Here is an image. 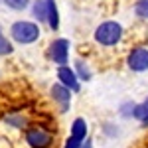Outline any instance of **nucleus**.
<instances>
[{
	"mask_svg": "<svg viewBox=\"0 0 148 148\" xmlns=\"http://www.w3.org/2000/svg\"><path fill=\"white\" fill-rule=\"evenodd\" d=\"M126 67L134 73L148 71V47L136 46L126 53Z\"/></svg>",
	"mask_w": 148,
	"mask_h": 148,
	"instance_id": "nucleus-5",
	"label": "nucleus"
},
{
	"mask_svg": "<svg viewBox=\"0 0 148 148\" xmlns=\"http://www.w3.org/2000/svg\"><path fill=\"white\" fill-rule=\"evenodd\" d=\"M32 16L36 24H46L47 22V4L46 0H32Z\"/></svg>",
	"mask_w": 148,
	"mask_h": 148,
	"instance_id": "nucleus-10",
	"label": "nucleus"
},
{
	"mask_svg": "<svg viewBox=\"0 0 148 148\" xmlns=\"http://www.w3.org/2000/svg\"><path fill=\"white\" fill-rule=\"evenodd\" d=\"M4 125L14 126V128H28V119L20 113H8L4 114Z\"/></svg>",
	"mask_w": 148,
	"mask_h": 148,
	"instance_id": "nucleus-11",
	"label": "nucleus"
},
{
	"mask_svg": "<svg viewBox=\"0 0 148 148\" xmlns=\"http://www.w3.org/2000/svg\"><path fill=\"white\" fill-rule=\"evenodd\" d=\"M57 83H61L63 87H67L71 93H79L81 91V81H79V77L75 75L73 67H69V65L57 67Z\"/></svg>",
	"mask_w": 148,
	"mask_h": 148,
	"instance_id": "nucleus-7",
	"label": "nucleus"
},
{
	"mask_svg": "<svg viewBox=\"0 0 148 148\" xmlns=\"http://www.w3.org/2000/svg\"><path fill=\"white\" fill-rule=\"evenodd\" d=\"M103 130H105V132H107L109 136H116V134H119V128H116L113 123H107V125L103 126Z\"/></svg>",
	"mask_w": 148,
	"mask_h": 148,
	"instance_id": "nucleus-18",
	"label": "nucleus"
},
{
	"mask_svg": "<svg viewBox=\"0 0 148 148\" xmlns=\"http://www.w3.org/2000/svg\"><path fill=\"white\" fill-rule=\"evenodd\" d=\"M142 125H144V126H148V119H144V121H142Z\"/></svg>",
	"mask_w": 148,
	"mask_h": 148,
	"instance_id": "nucleus-20",
	"label": "nucleus"
},
{
	"mask_svg": "<svg viewBox=\"0 0 148 148\" xmlns=\"http://www.w3.org/2000/svg\"><path fill=\"white\" fill-rule=\"evenodd\" d=\"M47 4V26H49V30H53L57 32L59 30V10H57V2L56 0H46Z\"/></svg>",
	"mask_w": 148,
	"mask_h": 148,
	"instance_id": "nucleus-9",
	"label": "nucleus"
},
{
	"mask_svg": "<svg viewBox=\"0 0 148 148\" xmlns=\"http://www.w3.org/2000/svg\"><path fill=\"white\" fill-rule=\"evenodd\" d=\"M12 51H14V46H12L10 40L6 38L4 30H2V26H0V56H10Z\"/></svg>",
	"mask_w": 148,
	"mask_h": 148,
	"instance_id": "nucleus-15",
	"label": "nucleus"
},
{
	"mask_svg": "<svg viewBox=\"0 0 148 148\" xmlns=\"http://www.w3.org/2000/svg\"><path fill=\"white\" fill-rule=\"evenodd\" d=\"M69 47H71V42H69L67 38H57V40H53V42L49 44V47H47V56H49V59L56 63L57 67L67 65Z\"/></svg>",
	"mask_w": 148,
	"mask_h": 148,
	"instance_id": "nucleus-4",
	"label": "nucleus"
},
{
	"mask_svg": "<svg viewBox=\"0 0 148 148\" xmlns=\"http://www.w3.org/2000/svg\"><path fill=\"white\" fill-rule=\"evenodd\" d=\"M8 8H12V10L20 12V10H26L28 6H32V0H2Z\"/></svg>",
	"mask_w": 148,
	"mask_h": 148,
	"instance_id": "nucleus-16",
	"label": "nucleus"
},
{
	"mask_svg": "<svg viewBox=\"0 0 148 148\" xmlns=\"http://www.w3.org/2000/svg\"><path fill=\"white\" fill-rule=\"evenodd\" d=\"M73 71H75V75L79 77V81H91L93 79L91 67H89L87 61H83V59H75V67H73Z\"/></svg>",
	"mask_w": 148,
	"mask_h": 148,
	"instance_id": "nucleus-12",
	"label": "nucleus"
},
{
	"mask_svg": "<svg viewBox=\"0 0 148 148\" xmlns=\"http://www.w3.org/2000/svg\"><path fill=\"white\" fill-rule=\"evenodd\" d=\"M134 105L136 103H132V101H126L121 105V109H119V113L123 114L125 119H132V111H134Z\"/></svg>",
	"mask_w": 148,
	"mask_h": 148,
	"instance_id": "nucleus-17",
	"label": "nucleus"
},
{
	"mask_svg": "<svg viewBox=\"0 0 148 148\" xmlns=\"http://www.w3.org/2000/svg\"><path fill=\"white\" fill-rule=\"evenodd\" d=\"M81 148H93V140H91V138H87V140L81 144Z\"/></svg>",
	"mask_w": 148,
	"mask_h": 148,
	"instance_id": "nucleus-19",
	"label": "nucleus"
},
{
	"mask_svg": "<svg viewBox=\"0 0 148 148\" xmlns=\"http://www.w3.org/2000/svg\"><path fill=\"white\" fill-rule=\"evenodd\" d=\"M24 140L30 148H51L56 142V132H51L44 125H32L26 128Z\"/></svg>",
	"mask_w": 148,
	"mask_h": 148,
	"instance_id": "nucleus-3",
	"label": "nucleus"
},
{
	"mask_svg": "<svg viewBox=\"0 0 148 148\" xmlns=\"http://www.w3.org/2000/svg\"><path fill=\"white\" fill-rule=\"evenodd\" d=\"M42 28L40 24L30 22V20H16L10 26V38L12 42L20 44V46H32L40 40Z\"/></svg>",
	"mask_w": 148,
	"mask_h": 148,
	"instance_id": "nucleus-2",
	"label": "nucleus"
},
{
	"mask_svg": "<svg viewBox=\"0 0 148 148\" xmlns=\"http://www.w3.org/2000/svg\"><path fill=\"white\" fill-rule=\"evenodd\" d=\"M49 95H51L53 103L57 105L59 113H67L69 107H71V95H73V93L69 91L67 87H63L61 83H53L51 89H49Z\"/></svg>",
	"mask_w": 148,
	"mask_h": 148,
	"instance_id": "nucleus-6",
	"label": "nucleus"
},
{
	"mask_svg": "<svg viewBox=\"0 0 148 148\" xmlns=\"http://www.w3.org/2000/svg\"><path fill=\"white\" fill-rule=\"evenodd\" d=\"M123 38H125V28H123V24L116 22V20H105V22H101L95 28V32H93L95 44L101 46V47L119 46V44L123 42Z\"/></svg>",
	"mask_w": 148,
	"mask_h": 148,
	"instance_id": "nucleus-1",
	"label": "nucleus"
},
{
	"mask_svg": "<svg viewBox=\"0 0 148 148\" xmlns=\"http://www.w3.org/2000/svg\"><path fill=\"white\" fill-rule=\"evenodd\" d=\"M132 119H136V121H140V123H142L144 119H148V97L142 103H136V105H134Z\"/></svg>",
	"mask_w": 148,
	"mask_h": 148,
	"instance_id": "nucleus-13",
	"label": "nucleus"
},
{
	"mask_svg": "<svg viewBox=\"0 0 148 148\" xmlns=\"http://www.w3.org/2000/svg\"><path fill=\"white\" fill-rule=\"evenodd\" d=\"M69 134L75 138H79V140H87V134H89V125H87V121L83 119V116H77V119H73V123H71V130H69Z\"/></svg>",
	"mask_w": 148,
	"mask_h": 148,
	"instance_id": "nucleus-8",
	"label": "nucleus"
},
{
	"mask_svg": "<svg viewBox=\"0 0 148 148\" xmlns=\"http://www.w3.org/2000/svg\"><path fill=\"white\" fill-rule=\"evenodd\" d=\"M134 16L138 20L148 22V0H136L134 2Z\"/></svg>",
	"mask_w": 148,
	"mask_h": 148,
	"instance_id": "nucleus-14",
	"label": "nucleus"
}]
</instances>
